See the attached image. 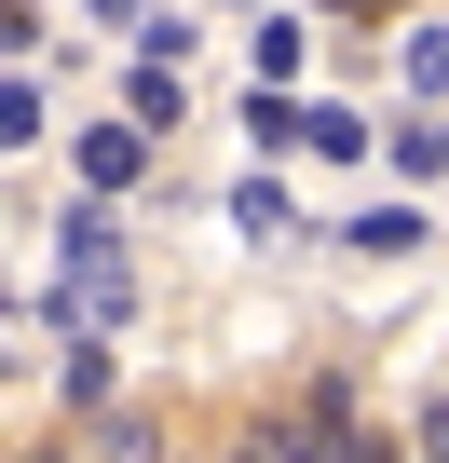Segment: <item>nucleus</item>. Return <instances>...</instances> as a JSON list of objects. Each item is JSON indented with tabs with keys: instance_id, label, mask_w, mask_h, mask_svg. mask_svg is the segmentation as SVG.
Listing matches in <instances>:
<instances>
[{
	"instance_id": "obj_7",
	"label": "nucleus",
	"mask_w": 449,
	"mask_h": 463,
	"mask_svg": "<svg viewBox=\"0 0 449 463\" xmlns=\"http://www.w3.org/2000/svg\"><path fill=\"white\" fill-rule=\"evenodd\" d=\"M408 82H422V96H449V28H408Z\"/></svg>"
},
{
	"instance_id": "obj_10",
	"label": "nucleus",
	"mask_w": 449,
	"mask_h": 463,
	"mask_svg": "<svg viewBox=\"0 0 449 463\" xmlns=\"http://www.w3.org/2000/svg\"><path fill=\"white\" fill-rule=\"evenodd\" d=\"M341 14H354V0H341Z\"/></svg>"
},
{
	"instance_id": "obj_4",
	"label": "nucleus",
	"mask_w": 449,
	"mask_h": 463,
	"mask_svg": "<svg viewBox=\"0 0 449 463\" xmlns=\"http://www.w3.org/2000/svg\"><path fill=\"white\" fill-rule=\"evenodd\" d=\"M123 123H177V55H150V69L123 82Z\"/></svg>"
},
{
	"instance_id": "obj_5",
	"label": "nucleus",
	"mask_w": 449,
	"mask_h": 463,
	"mask_svg": "<svg viewBox=\"0 0 449 463\" xmlns=\"http://www.w3.org/2000/svg\"><path fill=\"white\" fill-rule=\"evenodd\" d=\"M232 232H259V246H273V232H286V191H273V177H246V191H232Z\"/></svg>"
},
{
	"instance_id": "obj_11",
	"label": "nucleus",
	"mask_w": 449,
	"mask_h": 463,
	"mask_svg": "<svg viewBox=\"0 0 449 463\" xmlns=\"http://www.w3.org/2000/svg\"><path fill=\"white\" fill-rule=\"evenodd\" d=\"M42 463H55V449H42Z\"/></svg>"
},
{
	"instance_id": "obj_3",
	"label": "nucleus",
	"mask_w": 449,
	"mask_h": 463,
	"mask_svg": "<svg viewBox=\"0 0 449 463\" xmlns=\"http://www.w3.org/2000/svg\"><path fill=\"white\" fill-rule=\"evenodd\" d=\"M55 382H69V409H109V341H96V327H82V341H69V354H55Z\"/></svg>"
},
{
	"instance_id": "obj_6",
	"label": "nucleus",
	"mask_w": 449,
	"mask_h": 463,
	"mask_svg": "<svg viewBox=\"0 0 449 463\" xmlns=\"http://www.w3.org/2000/svg\"><path fill=\"white\" fill-rule=\"evenodd\" d=\"M246 137H259V150H286V137H300V109H286V82H259V96H246Z\"/></svg>"
},
{
	"instance_id": "obj_1",
	"label": "nucleus",
	"mask_w": 449,
	"mask_h": 463,
	"mask_svg": "<svg viewBox=\"0 0 449 463\" xmlns=\"http://www.w3.org/2000/svg\"><path fill=\"white\" fill-rule=\"evenodd\" d=\"M69 314H82V327H123V314H136V273H123V260H69Z\"/></svg>"
},
{
	"instance_id": "obj_8",
	"label": "nucleus",
	"mask_w": 449,
	"mask_h": 463,
	"mask_svg": "<svg viewBox=\"0 0 449 463\" xmlns=\"http://www.w3.org/2000/svg\"><path fill=\"white\" fill-rule=\"evenodd\" d=\"M28 137H42V96H28V82H0V150H28Z\"/></svg>"
},
{
	"instance_id": "obj_2",
	"label": "nucleus",
	"mask_w": 449,
	"mask_h": 463,
	"mask_svg": "<svg viewBox=\"0 0 449 463\" xmlns=\"http://www.w3.org/2000/svg\"><path fill=\"white\" fill-rule=\"evenodd\" d=\"M136 164H150V123H96L82 137V191H123Z\"/></svg>"
},
{
	"instance_id": "obj_9",
	"label": "nucleus",
	"mask_w": 449,
	"mask_h": 463,
	"mask_svg": "<svg viewBox=\"0 0 449 463\" xmlns=\"http://www.w3.org/2000/svg\"><path fill=\"white\" fill-rule=\"evenodd\" d=\"M422 463H449V395H435V409H422Z\"/></svg>"
}]
</instances>
